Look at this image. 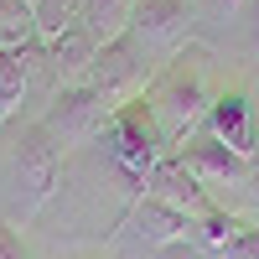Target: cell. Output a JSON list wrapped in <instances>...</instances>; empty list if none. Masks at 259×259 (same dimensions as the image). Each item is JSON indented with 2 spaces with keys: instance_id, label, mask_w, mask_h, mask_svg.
I'll return each mask as SVG.
<instances>
[{
  "instance_id": "obj_1",
  "label": "cell",
  "mask_w": 259,
  "mask_h": 259,
  "mask_svg": "<svg viewBox=\"0 0 259 259\" xmlns=\"http://www.w3.org/2000/svg\"><path fill=\"white\" fill-rule=\"evenodd\" d=\"M145 104H150V119H156L166 150L177 156V150L207 124V109H212V99H207V52L187 47L182 57H171L161 68V78L150 83Z\"/></svg>"
},
{
  "instance_id": "obj_2",
  "label": "cell",
  "mask_w": 259,
  "mask_h": 259,
  "mask_svg": "<svg viewBox=\"0 0 259 259\" xmlns=\"http://www.w3.org/2000/svg\"><path fill=\"white\" fill-rule=\"evenodd\" d=\"M104 156H109V166L124 177L130 197H140V192H145V177H150L156 161L166 156V140H161L156 119H150V104H145V99L114 109L109 130H104Z\"/></svg>"
},
{
  "instance_id": "obj_3",
  "label": "cell",
  "mask_w": 259,
  "mask_h": 259,
  "mask_svg": "<svg viewBox=\"0 0 259 259\" xmlns=\"http://www.w3.org/2000/svg\"><path fill=\"white\" fill-rule=\"evenodd\" d=\"M109 119H114V104L104 99L99 89L78 83V89H62V94H52L47 114H41L36 124L47 130V140L62 150V156H68V150H78V145H94V140H104Z\"/></svg>"
},
{
  "instance_id": "obj_4",
  "label": "cell",
  "mask_w": 259,
  "mask_h": 259,
  "mask_svg": "<svg viewBox=\"0 0 259 259\" xmlns=\"http://www.w3.org/2000/svg\"><path fill=\"white\" fill-rule=\"evenodd\" d=\"M156 78H161V68H156V62H150V57L135 47V36L124 31L119 41L99 47V57H94V73H89V89H99L104 99L114 104V109H124V104L145 99Z\"/></svg>"
},
{
  "instance_id": "obj_5",
  "label": "cell",
  "mask_w": 259,
  "mask_h": 259,
  "mask_svg": "<svg viewBox=\"0 0 259 259\" xmlns=\"http://www.w3.org/2000/svg\"><path fill=\"white\" fill-rule=\"evenodd\" d=\"M130 36H135V47L156 62V68H166L171 57H182L192 47V11H187V0H135Z\"/></svg>"
},
{
  "instance_id": "obj_6",
  "label": "cell",
  "mask_w": 259,
  "mask_h": 259,
  "mask_svg": "<svg viewBox=\"0 0 259 259\" xmlns=\"http://www.w3.org/2000/svg\"><path fill=\"white\" fill-rule=\"evenodd\" d=\"M11 177H16V192H21V212L47 207L52 192H57V177H62V150L47 140V130L31 124L26 135L16 140V156H11Z\"/></svg>"
},
{
  "instance_id": "obj_7",
  "label": "cell",
  "mask_w": 259,
  "mask_h": 259,
  "mask_svg": "<svg viewBox=\"0 0 259 259\" xmlns=\"http://www.w3.org/2000/svg\"><path fill=\"white\" fill-rule=\"evenodd\" d=\"M177 161L197 177L202 187H239V197H244V187L254 182V171H259V161H249V156H239V150H228V145H218V140H187L182 150H177Z\"/></svg>"
},
{
  "instance_id": "obj_8",
  "label": "cell",
  "mask_w": 259,
  "mask_h": 259,
  "mask_svg": "<svg viewBox=\"0 0 259 259\" xmlns=\"http://www.w3.org/2000/svg\"><path fill=\"white\" fill-rule=\"evenodd\" d=\"M140 197H156V202H166V207H177L182 218H192V223H202L207 212L218 207V202L207 197V187L192 177L177 156H161V161H156V171L145 177V192H140Z\"/></svg>"
},
{
  "instance_id": "obj_9",
  "label": "cell",
  "mask_w": 259,
  "mask_h": 259,
  "mask_svg": "<svg viewBox=\"0 0 259 259\" xmlns=\"http://www.w3.org/2000/svg\"><path fill=\"white\" fill-rule=\"evenodd\" d=\"M124 228H130V239H135L140 249H171V244L192 239V218H182L177 207H166L156 197H135L130 202Z\"/></svg>"
},
{
  "instance_id": "obj_10",
  "label": "cell",
  "mask_w": 259,
  "mask_h": 259,
  "mask_svg": "<svg viewBox=\"0 0 259 259\" xmlns=\"http://www.w3.org/2000/svg\"><path fill=\"white\" fill-rule=\"evenodd\" d=\"M94 57H99V41L83 31V26H68L62 36H52V41H47V83H52V94L89 83Z\"/></svg>"
},
{
  "instance_id": "obj_11",
  "label": "cell",
  "mask_w": 259,
  "mask_h": 259,
  "mask_svg": "<svg viewBox=\"0 0 259 259\" xmlns=\"http://www.w3.org/2000/svg\"><path fill=\"white\" fill-rule=\"evenodd\" d=\"M207 135L228 145V150H239V156H259V145H254V119H249V99L244 89H228L212 99V109H207Z\"/></svg>"
},
{
  "instance_id": "obj_12",
  "label": "cell",
  "mask_w": 259,
  "mask_h": 259,
  "mask_svg": "<svg viewBox=\"0 0 259 259\" xmlns=\"http://www.w3.org/2000/svg\"><path fill=\"white\" fill-rule=\"evenodd\" d=\"M130 16H135V0H78V26L99 47H109L130 31Z\"/></svg>"
},
{
  "instance_id": "obj_13",
  "label": "cell",
  "mask_w": 259,
  "mask_h": 259,
  "mask_svg": "<svg viewBox=\"0 0 259 259\" xmlns=\"http://www.w3.org/2000/svg\"><path fill=\"white\" fill-rule=\"evenodd\" d=\"M36 36V11L26 0H0V52H26Z\"/></svg>"
},
{
  "instance_id": "obj_14",
  "label": "cell",
  "mask_w": 259,
  "mask_h": 259,
  "mask_svg": "<svg viewBox=\"0 0 259 259\" xmlns=\"http://www.w3.org/2000/svg\"><path fill=\"white\" fill-rule=\"evenodd\" d=\"M31 89V68H26V52H0V124H6L21 99Z\"/></svg>"
},
{
  "instance_id": "obj_15",
  "label": "cell",
  "mask_w": 259,
  "mask_h": 259,
  "mask_svg": "<svg viewBox=\"0 0 259 259\" xmlns=\"http://www.w3.org/2000/svg\"><path fill=\"white\" fill-rule=\"evenodd\" d=\"M244 228V212H228V207H212L207 212V218L202 223H192V239H197L202 249H212V254H218L228 239H233V233H239Z\"/></svg>"
},
{
  "instance_id": "obj_16",
  "label": "cell",
  "mask_w": 259,
  "mask_h": 259,
  "mask_svg": "<svg viewBox=\"0 0 259 259\" xmlns=\"http://www.w3.org/2000/svg\"><path fill=\"white\" fill-rule=\"evenodd\" d=\"M218 259H259V228H249V218H244V228L218 249Z\"/></svg>"
},
{
  "instance_id": "obj_17",
  "label": "cell",
  "mask_w": 259,
  "mask_h": 259,
  "mask_svg": "<svg viewBox=\"0 0 259 259\" xmlns=\"http://www.w3.org/2000/svg\"><path fill=\"white\" fill-rule=\"evenodd\" d=\"M0 259H26V244H21V233L11 223H0Z\"/></svg>"
},
{
  "instance_id": "obj_18",
  "label": "cell",
  "mask_w": 259,
  "mask_h": 259,
  "mask_svg": "<svg viewBox=\"0 0 259 259\" xmlns=\"http://www.w3.org/2000/svg\"><path fill=\"white\" fill-rule=\"evenodd\" d=\"M244 6H249V0H207L212 21H239V16H244Z\"/></svg>"
},
{
  "instance_id": "obj_19",
  "label": "cell",
  "mask_w": 259,
  "mask_h": 259,
  "mask_svg": "<svg viewBox=\"0 0 259 259\" xmlns=\"http://www.w3.org/2000/svg\"><path fill=\"white\" fill-rule=\"evenodd\" d=\"M244 218H249V228H259V171H254V182L244 187Z\"/></svg>"
},
{
  "instance_id": "obj_20",
  "label": "cell",
  "mask_w": 259,
  "mask_h": 259,
  "mask_svg": "<svg viewBox=\"0 0 259 259\" xmlns=\"http://www.w3.org/2000/svg\"><path fill=\"white\" fill-rule=\"evenodd\" d=\"M26 6H31V11H36V6H41V0H26Z\"/></svg>"
},
{
  "instance_id": "obj_21",
  "label": "cell",
  "mask_w": 259,
  "mask_h": 259,
  "mask_svg": "<svg viewBox=\"0 0 259 259\" xmlns=\"http://www.w3.org/2000/svg\"><path fill=\"white\" fill-rule=\"evenodd\" d=\"M254 161H259V156H254Z\"/></svg>"
}]
</instances>
